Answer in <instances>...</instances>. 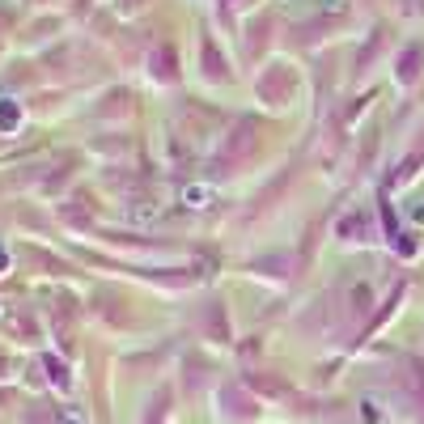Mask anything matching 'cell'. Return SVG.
Wrapping results in <instances>:
<instances>
[{"mask_svg":"<svg viewBox=\"0 0 424 424\" xmlns=\"http://www.w3.org/2000/svg\"><path fill=\"white\" fill-rule=\"evenodd\" d=\"M22 123V106L13 98H0V132H13Z\"/></svg>","mask_w":424,"mask_h":424,"instance_id":"1","label":"cell"},{"mask_svg":"<svg viewBox=\"0 0 424 424\" xmlns=\"http://www.w3.org/2000/svg\"><path fill=\"white\" fill-rule=\"evenodd\" d=\"M183 204L187 208H208L212 204V187H183Z\"/></svg>","mask_w":424,"mask_h":424,"instance_id":"2","label":"cell"},{"mask_svg":"<svg viewBox=\"0 0 424 424\" xmlns=\"http://www.w3.org/2000/svg\"><path fill=\"white\" fill-rule=\"evenodd\" d=\"M64 424H81V420H77V411H64Z\"/></svg>","mask_w":424,"mask_h":424,"instance_id":"3","label":"cell"}]
</instances>
